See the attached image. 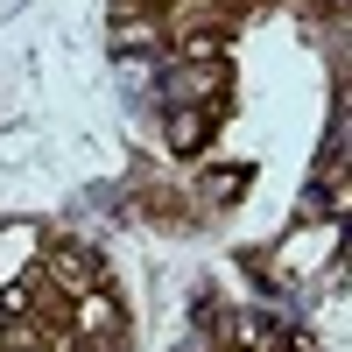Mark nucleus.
Instances as JSON below:
<instances>
[{
  "mask_svg": "<svg viewBox=\"0 0 352 352\" xmlns=\"http://www.w3.org/2000/svg\"><path fill=\"white\" fill-rule=\"evenodd\" d=\"M21 352H28V345H21Z\"/></svg>",
  "mask_w": 352,
  "mask_h": 352,
  "instance_id": "4",
  "label": "nucleus"
},
{
  "mask_svg": "<svg viewBox=\"0 0 352 352\" xmlns=\"http://www.w3.org/2000/svg\"><path fill=\"white\" fill-rule=\"evenodd\" d=\"M78 352H92V345H78Z\"/></svg>",
  "mask_w": 352,
  "mask_h": 352,
  "instance_id": "3",
  "label": "nucleus"
},
{
  "mask_svg": "<svg viewBox=\"0 0 352 352\" xmlns=\"http://www.w3.org/2000/svg\"><path fill=\"white\" fill-rule=\"evenodd\" d=\"M78 324H85V331H106V324H113V303H106V296H78Z\"/></svg>",
  "mask_w": 352,
  "mask_h": 352,
  "instance_id": "2",
  "label": "nucleus"
},
{
  "mask_svg": "<svg viewBox=\"0 0 352 352\" xmlns=\"http://www.w3.org/2000/svg\"><path fill=\"white\" fill-rule=\"evenodd\" d=\"M56 275H64V296H92V275H85L78 254H56Z\"/></svg>",
  "mask_w": 352,
  "mask_h": 352,
  "instance_id": "1",
  "label": "nucleus"
}]
</instances>
